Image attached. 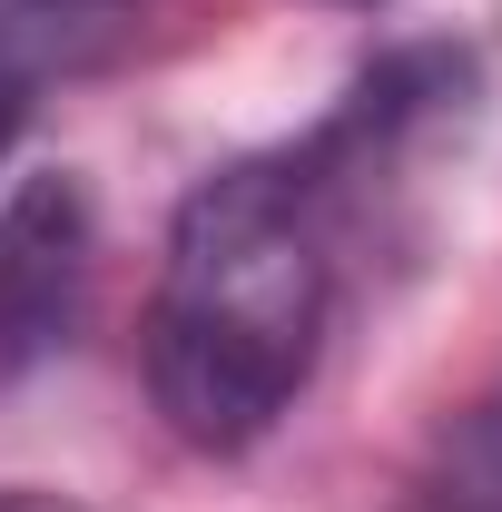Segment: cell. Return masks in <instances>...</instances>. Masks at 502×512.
Listing matches in <instances>:
<instances>
[{
  "instance_id": "1",
  "label": "cell",
  "mask_w": 502,
  "mask_h": 512,
  "mask_svg": "<svg viewBox=\"0 0 502 512\" xmlns=\"http://www.w3.org/2000/svg\"><path fill=\"white\" fill-rule=\"evenodd\" d=\"M335 178L306 148L197 178L148 296V394L197 453H247L306 394L335 316Z\"/></svg>"
},
{
  "instance_id": "5",
  "label": "cell",
  "mask_w": 502,
  "mask_h": 512,
  "mask_svg": "<svg viewBox=\"0 0 502 512\" xmlns=\"http://www.w3.org/2000/svg\"><path fill=\"white\" fill-rule=\"evenodd\" d=\"M89 10H109V0H10V20H0V30L40 50V40H60L69 20H89Z\"/></svg>"
},
{
  "instance_id": "6",
  "label": "cell",
  "mask_w": 502,
  "mask_h": 512,
  "mask_svg": "<svg viewBox=\"0 0 502 512\" xmlns=\"http://www.w3.org/2000/svg\"><path fill=\"white\" fill-rule=\"evenodd\" d=\"M0 512H89V503H69L50 483H0Z\"/></svg>"
},
{
  "instance_id": "3",
  "label": "cell",
  "mask_w": 502,
  "mask_h": 512,
  "mask_svg": "<svg viewBox=\"0 0 502 512\" xmlns=\"http://www.w3.org/2000/svg\"><path fill=\"white\" fill-rule=\"evenodd\" d=\"M443 503L453 512H502V384L453 424V444H443Z\"/></svg>"
},
{
  "instance_id": "4",
  "label": "cell",
  "mask_w": 502,
  "mask_h": 512,
  "mask_svg": "<svg viewBox=\"0 0 502 512\" xmlns=\"http://www.w3.org/2000/svg\"><path fill=\"white\" fill-rule=\"evenodd\" d=\"M30 79H40V50L0 30V158H10V138L30 128Z\"/></svg>"
},
{
  "instance_id": "2",
  "label": "cell",
  "mask_w": 502,
  "mask_h": 512,
  "mask_svg": "<svg viewBox=\"0 0 502 512\" xmlns=\"http://www.w3.org/2000/svg\"><path fill=\"white\" fill-rule=\"evenodd\" d=\"M99 207L69 168H40L0 197V394L30 384L89 316Z\"/></svg>"
}]
</instances>
